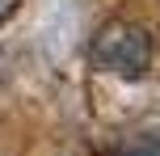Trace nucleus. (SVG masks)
I'll list each match as a JSON object with an SVG mask.
<instances>
[{
    "label": "nucleus",
    "mask_w": 160,
    "mask_h": 156,
    "mask_svg": "<svg viewBox=\"0 0 160 156\" xmlns=\"http://www.w3.org/2000/svg\"><path fill=\"white\" fill-rule=\"evenodd\" d=\"M88 59H93L97 72L118 76V80H143L148 68H152V38H148L143 25L127 21H105L101 30L88 42Z\"/></svg>",
    "instance_id": "nucleus-1"
},
{
    "label": "nucleus",
    "mask_w": 160,
    "mask_h": 156,
    "mask_svg": "<svg viewBox=\"0 0 160 156\" xmlns=\"http://www.w3.org/2000/svg\"><path fill=\"white\" fill-rule=\"evenodd\" d=\"M13 8H17V0H0V21H4V17L13 13Z\"/></svg>",
    "instance_id": "nucleus-2"
}]
</instances>
